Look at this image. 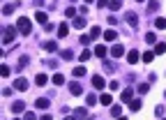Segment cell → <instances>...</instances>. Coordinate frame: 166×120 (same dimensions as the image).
<instances>
[{
	"label": "cell",
	"mask_w": 166,
	"mask_h": 120,
	"mask_svg": "<svg viewBox=\"0 0 166 120\" xmlns=\"http://www.w3.org/2000/svg\"><path fill=\"white\" fill-rule=\"evenodd\" d=\"M148 90H150V83H141V86H139V92L141 95H145Z\"/></svg>",
	"instance_id": "obj_31"
},
{
	"label": "cell",
	"mask_w": 166,
	"mask_h": 120,
	"mask_svg": "<svg viewBox=\"0 0 166 120\" xmlns=\"http://www.w3.org/2000/svg\"><path fill=\"white\" fill-rule=\"evenodd\" d=\"M42 46H44V51H49V53H53V51L58 49V44H56V42H44Z\"/></svg>",
	"instance_id": "obj_19"
},
{
	"label": "cell",
	"mask_w": 166,
	"mask_h": 120,
	"mask_svg": "<svg viewBox=\"0 0 166 120\" xmlns=\"http://www.w3.org/2000/svg\"><path fill=\"white\" fill-rule=\"evenodd\" d=\"M12 111L14 113H23L26 111V104H23V102H14V104H12Z\"/></svg>",
	"instance_id": "obj_14"
},
{
	"label": "cell",
	"mask_w": 166,
	"mask_h": 120,
	"mask_svg": "<svg viewBox=\"0 0 166 120\" xmlns=\"http://www.w3.org/2000/svg\"><path fill=\"white\" fill-rule=\"evenodd\" d=\"M14 88H16V90H28V81L19 76V79H14Z\"/></svg>",
	"instance_id": "obj_5"
},
{
	"label": "cell",
	"mask_w": 166,
	"mask_h": 120,
	"mask_svg": "<svg viewBox=\"0 0 166 120\" xmlns=\"http://www.w3.org/2000/svg\"><path fill=\"white\" fill-rule=\"evenodd\" d=\"M85 2H92V0H85Z\"/></svg>",
	"instance_id": "obj_48"
},
{
	"label": "cell",
	"mask_w": 166,
	"mask_h": 120,
	"mask_svg": "<svg viewBox=\"0 0 166 120\" xmlns=\"http://www.w3.org/2000/svg\"><path fill=\"white\" fill-rule=\"evenodd\" d=\"M42 120H53L51 116H42Z\"/></svg>",
	"instance_id": "obj_44"
},
{
	"label": "cell",
	"mask_w": 166,
	"mask_h": 120,
	"mask_svg": "<svg viewBox=\"0 0 166 120\" xmlns=\"http://www.w3.org/2000/svg\"><path fill=\"white\" fill-rule=\"evenodd\" d=\"M111 53H113V58H120L122 53H124V46H122V44H115L113 49H111Z\"/></svg>",
	"instance_id": "obj_12"
},
{
	"label": "cell",
	"mask_w": 166,
	"mask_h": 120,
	"mask_svg": "<svg viewBox=\"0 0 166 120\" xmlns=\"http://www.w3.org/2000/svg\"><path fill=\"white\" fill-rule=\"evenodd\" d=\"M65 120H79V118H74V116H69V118H65Z\"/></svg>",
	"instance_id": "obj_45"
},
{
	"label": "cell",
	"mask_w": 166,
	"mask_h": 120,
	"mask_svg": "<svg viewBox=\"0 0 166 120\" xmlns=\"http://www.w3.org/2000/svg\"><path fill=\"white\" fill-rule=\"evenodd\" d=\"M155 56H157L155 51H148V53H143V62H152V60H155Z\"/></svg>",
	"instance_id": "obj_23"
},
{
	"label": "cell",
	"mask_w": 166,
	"mask_h": 120,
	"mask_svg": "<svg viewBox=\"0 0 166 120\" xmlns=\"http://www.w3.org/2000/svg\"><path fill=\"white\" fill-rule=\"evenodd\" d=\"M14 120H21V118H14Z\"/></svg>",
	"instance_id": "obj_49"
},
{
	"label": "cell",
	"mask_w": 166,
	"mask_h": 120,
	"mask_svg": "<svg viewBox=\"0 0 166 120\" xmlns=\"http://www.w3.org/2000/svg\"><path fill=\"white\" fill-rule=\"evenodd\" d=\"M109 7L113 9V12H118V9L122 7V0H111V2H109Z\"/></svg>",
	"instance_id": "obj_22"
},
{
	"label": "cell",
	"mask_w": 166,
	"mask_h": 120,
	"mask_svg": "<svg viewBox=\"0 0 166 120\" xmlns=\"http://www.w3.org/2000/svg\"><path fill=\"white\" fill-rule=\"evenodd\" d=\"M104 69H106V72H113L115 67H113V65H111V62H104Z\"/></svg>",
	"instance_id": "obj_41"
},
{
	"label": "cell",
	"mask_w": 166,
	"mask_h": 120,
	"mask_svg": "<svg viewBox=\"0 0 166 120\" xmlns=\"http://www.w3.org/2000/svg\"><path fill=\"white\" fill-rule=\"evenodd\" d=\"M85 102H88V106H95V104H97V97H95V92H92V95H88V99H85Z\"/></svg>",
	"instance_id": "obj_32"
},
{
	"label": "cell",
	"mask_w": 166,
	"mask_h": 120,
	"mask_svg": "<svg viewBox=\"0 0 166 120\" xmlns=\"http://www.w3.org/2000/svg\"><path fill=\"white\" fill-rule=\"evenodd\" d=\"M65 14H67V16H74V14H76V7H67V9H65Z\"/></svg>",
	"instance_id": "obj_38"
},
{
	"label": "cell",
	"mask_w": 166,
	"mask_h": 120,
	"mask_svg": "<svg viewBox=\"0 0 166 120\" xmlns=\"http://www.w3.org/2000/svg\"><path fill=\"white\" fill-rule=\"evenodd\" d=\"M115 37H118L115 30H106V32H104V39H106V42H115Z\"/></svg>",
	"instance_id": "obj_18"
},
{
	"label": "cell",
	"mask_w": 166,
	"mask_h": 120,
	"mask_svg": "<svg viewBox=\"0 0 166 120\" xmlns=\"http://www.w3.org/2000/svg\"><path fill=\"white\" fill-rule=\"evenodd\" d=\"M74 76H85V67H83V65L74 67Z\"/></svg>",
	"instance_id": "obj_26"
},
{
	"label": "cell",
	"mask_w": 166,
	"mask_h": 120,
	"mask_svg": "<svg viewBox=\"0 0 166 120\" xmlns=\"http://www.w3.org/2000/svg\"><path fill=\"white\" fill-rule=\"evenodd\" d=\"M109 88H111V90H118V88H120V83H118V81H111Z\"/></svg>",
	"instance_id": "obj_40"
},
{
	"label": "cell",
	"mask_w": 166,
	"mask_h": 120,
	"mask_svg": "<svg viewBox=\"0 0 166 120\" xmlns=\"http://www.w3.org/2000/svg\"><path fill=\"white\" fill-rule=\"evenodd\" d=\"M136 2H143V0H136Z\"/></svg>",
	"instance_id": "obj_47"
},
{
	"label": "cell",
	"mask_w": 166,
	"mask_h": 120,
	"mask_svg": "<svg viewBox=\"0 0 166 120\" xmlns=\"http://www.w3.org/2000/svg\"><path fill=\"white\" fill-rule=\"evenodd\" d=\"M69 92H72V95H81V92H83L81 83H79V81H72V83H69Z\"/></svg>",
	"instance_id": "obj_4"
},
{
	"label": "cell",
	"mask_w": 166,
	"mask_h": 120,
	"mask_svg": "<svg viewBox=\"0 0 166 120\" xmlns=\"http://www.w3.org/2000/svg\"><path fill=\"white\" fill-rule=\"evenodd\" d=\"M72 26H74V28H79V30H81V28H85V19H81V16H76V19L72 21Z\"/></svg>",
	"instance_id": "obj_20"
},
{
	"label": "cell",
	"mask_w": 166,
	"mask_h": 120,
	"mask_svg": "<svg viewBox=\"0 0 166 120\" xmlns=\"http://www.w3.org/2000/svg\"><path fill=\"white\" fill-rule=\"evenodd\" d=\"M95 56H97V58H104V56H106V46H104V44H97V46H95Z\"/></svg>",
	"instance_id": "obj_15"
},
{
	"label": "cell",
	"mask_w": 166,
	"mask_h": 120,
	"mask_svg": "<svg viewBox=\"0 0 166 120\" xmlns=\"http://www.w3.org/2000/svg\"><path fill=\"white\" fill-rule=\"evenodd\" d=\"M145 42H148V44H155V42H157V35H155V32H148V35H145Z\"/></svg>",
	"instance_id": "obj_27"
},
{
	"label": "cell",
	"mask_w": 166,
	"mask_h": 120,
	"mask_svg": "<svg viewBox=\"0 0 166 120\" xmlns=\"http://www.w3.org/2000/svg\"><path fill=\"white\" fill-rule=\"evenodd\" d=\"M51 81H53V86H65V76H62V74H58V72L51 76Z\"/></svg>",
	"instance_id": "obj_10"
},
{
	"label": "cell",
	"mask_w": 166,
	"mask_h": 120,
	"mask_svg": "<svg viewBox=\"0 0 166 120\" xmlns=\"http://www.w3.org/2000/svg\"><path fill=\"white\" fill-rule=\"evenodd\" d=\"M127 62H129V65H134V62H139V51H134V49H132V51H129V53H127Z\"/></svg>",
	"instance_id": "obj_11"
},
{
	"label": "cell",
	"mask_w": 166,
	"mask_h": 120,
	"mask_svg": "<svg viewBox=\"0 0 166 120\" xmlns=\"http://www.w3.org/2000/svg\"><path fill=\"white\" fill-rule=\"evenodd\" d=\"M23 116H26V120H37V118H35V113H23Z\"/></svg>",
	"instance_id": "obj_43"
},
{
	"label": "cell",
	"mask_w": 166,
	"mask_h": 120,
	"mask_svg": "<svg viewBox=\"0 0 166 120\" xmlns=\"http://www.w3.org/2000/svg\"><path fill=\"white\" fill-rule=\"evenodd\" d=\"M35 19H37L39 23H49V21H46V12H39V9L35 12Z\"/></svg>",
	"instance_id": "obj_21"
},
{
	"label": "cell",
	"mask_w": 166,
	"mask_h": 120,
	"mask_svg": "<svg viewBox=\"0 0 166 120\" xmlns=\"http://www.w3.org/2000/svg\"><path fill=\"white\" fill-rule=\"evenodd\" d=\"M49 104H51V102L46 99V97H37V102H35V106H37V109H49Z\"/></svg>",
	"instance_id": "obj_9"
},
{
	"label": "cell",
	"mask_w": 166,
	"mask_h": 120,
	"mask_svg": "<svg viewBox=\"0 0 166 120\" xmlns=\"http://www.w3.org/2000/svg\"><path fill=\"white\" fill-rule=\"evenodd\" d=\"M14 37H16V30L12 28V26H9V28H5V39H2L5 44H12V42H14Z\"/></svg>",
	"instance_id": "obj_2"
},
{
	"label": "cell",
	"mask_w": 166,
	"mask_h": 120,
	"mask_svg": "<svg viewBox=\"0 0 166 120\" xmlns=\"http://www.w3.org/2000/svg\"><path fill=\"white\" fill-rule=\"evenodd\" d=\"M99 35H102V30H99L97 26H92V28H90V37H92V39H97Z\"/></svg>",
	"instance_id": "obj_25"
},
{
	"label": "cell",
	"mask_w": 166,
	"mask_h": 120,
	"mask_svg": "<svg viewBox=\"0 0 166 120\" xmlns=\"http://www.w3.org/2000/svg\"><path fill=\"white\" fill-rule=\"evenodd\" d=\"M118 120H127V118H118Z\"/></svg>",
	"instance_id": "obj_46"
},
{
	"label": "cell",
	"mask_w": 166,
	"mask_h": 120,
	"mask_svg": "<svg viewBox=\"0 0 166 120\" xmlns=\"http://www.w3.org/2000/svg\"><path fill=\"white\" fill-rule=\"evenodd\" d=\"M90 39H92V37H88V35H83V37H81L79 42H81V44H83V46H88V44H90Z\"/></svg>",
	"instance_id": "obj_35"
},
{
	"label": "cell",
	"mask_w": 166,
	"mask_h": 120,
	"mask_svg": "<svg viewBox=\"0 0 166 120\" xmlns=\"http://www.w3.org/2000/svg\"><path fill=\"white\" fill-rule=\"evenodd\" d=\"M14 7H16V5H14V2H9V5H5V7H2V14H5V16H9V14H12V12H14Z\"/></svg>",
	"instance_id": "obj_24"
},
{
	"label": "cell",
	"mask_w": 166,
	"mask_h": 120,
	"mask_svg": "<svg viewBox=\"0 0 166 120\" xmlns=\"http://www.w3.org/2000/svg\"><path fill=\"white\" fill-rule=\"evenodd\" d=\"M74 116H76V118H85V116H88V111H85V109H76Z\"/></svg>",
	"instance_id": "obj_33"
},
{
	"label": "cell",
	"mask_w": 166,
	"mask_h": 120,
	"mask_svg": "<svg viewBox=\"0 0 166 120\" xmlns=\"http://www.w3.org/2000/svg\"><path fill=\"white\" fill-rule=\"evenodd\" d=\"M92 86H95V90H102L106 86V81L102 79V76H92Z\"/></svg>",
	"instance_id": "obj_7"
},
{
	"label": "cell",
	"mask_w": 166,
	"mask_h": 120,
	"mask_svg": "<svg viewBox=\"0 0 166 120\" xmlns=\"http://www.w3.org/2000/svg\"><path fill=\"white\" fill-rule=\"evenodd\" d=\"M132 97H134V90L132 88H124L122 90V102H124V104H132Z\"/></svg>",
	"instance_id": "obj_3"
},
{
	"label": "cell",
	"mask_w": 166,
	"mask_h": 120,
	"mask_svg": "<svg viewBox=\"0 0 166 120\" xmlns=\"http://www.w3.org/2000/svg\"><path fill=\"white\" fill-rule=\"evenodd\" d=\"M120 111H122V106H111V113H113V116H120Z\"/></svg>",
	"instance_id": "obj_34"
},
{
	"label": "cell",
	"mask_w": 166,
	"mask_h": 120,
	"mask_svg": "<svg viewBox=\"0 0 166 120\" xmlns=\"http://www.w3.org/2000/svg\"><path fill=\"white\" fill-rule=\"evenodd\" d=\"M155 26H157L159 30H164V28H166V19H162V16H159V19L155 21Z\"/></svg>",
	"instance_id": "obj_30"
},
{
	"label": "cell",
	"mask_w": 166,
	"mask_h": 120,
	"mask_svg": "<svg viewBox=\"0 0 166 120\" xmlns=\"http://www.w3.org/2000/svg\"><path fill=\"white\" fill-rule=\"evenodd\" d=\"M62 58H65V60H72L74 53H72V51H62Z\"/></svg>",
	"instance_id": "obj_37"
},
{
	"label": "cell",
	"mask_w": 166,
	"mask_h": 120,
	"mask_svg": "<svg viewBox=\"0 0 166 120\" xmlns=\"http://www.w3.org/2000/svg\"><path fill=\"white\" fill-rule=\"evenodd\" d=\"M67 32H69V26L67 23H60L58 26V37H67Z\"/></svg>",
	"instance_id": "obj_13"
},
{
	"label": "cell",
	"mask_w": 166,
	"mask_h": 120,
	"mask_svg": "<svg viewBox=\"0 0 166 120\" xmlns=\"http://www.w3.org/2000/svg\"><path fill=\"white\" fill-rule=\"evenodd\" d=\"M97 2H99V5H97V7H106V5H109V2H111V0H97Z\"/></svg>",
	"instance_id": "obj_42"
},
{
	"label": "cell",
	"mask_w": 166,
	"mask_h": 120,
	"mask_svg": "<svg viewBox=\"0 0 166 120\" xmlns=\"http://www.w3.org/2000/svg\"><path fill=\"white\" fill-rule=\"evenodd\" d=\"M0 74H2V76H9V67H7V65H2V69H0Z\"/></svg>",
	"instance_id": "obj_39"
},
{
	"label": "cell",
	"mask_w": 166,
	"mask_h": 120,
	"mask_svg": "<svg viewBox=\"0 0 166 120\" xmlns=\"http://www.w3.org/2000/svg\"><path fill=\"white\" fill-rule=\"evenodd\" d=\"M124 19H127V23H129V26H132V28H136V26H139V16H136L134 12H129V14L124 16Z\"/></svg>",
	"instance_id": "obj_6"
},
{
	"label": "cell",
	"mask_w": 166,
	"mask_h": 120,
	"mask_svg": "<svg viewBox=\"0 0 166 120\" xmlns=\"http://www.w3.org/2000/svg\"><path fill=\"white\" fill-rule=\"evenodd\" d=\"M166 51V44L164 42H159V44H155V53H164Z\"/></svg>",
	"instance_id": "obj_29"
},
{
	"label": "cell",
	"mask_w": 166,
	"mask_h": 120,
	"mask_svg": "<svg viewBox=\"0 0 166 120\" xmlns=\"http://www.w3.org/2000/svg\"><path fill=\"white\" fill-rule=\"evenodd\" d=\"M46 81H49V76L42 74V72H39L37 76H35V86H46Z\"/></svg>",
	"instance_id": "obj_8"
},
{
	"label": "cell",
	"mask_w": 166,
	"mask_h": 120,
	"mask_svg": "<svg viewBox=\"0 0 166 120\" xmlns=\"http://www.w3.org/2000/svg\"><path fill=\"white\" fill-rule=\"evenodd\" d=\"M99 102H102V104H106V106H111V104H113V97H111V95H99Z\"/></svg>",
	"instance_id": "obj_17"
},
{
	"label": "cell",
	"mask_w": 166,
	"mask_h": 120,
	"mask_svg": "<svg viewBox=\"0 0 166 120\" xmlns=\"http://www.w3.org/2000/svg\"><path fill=\"white\" fill-rule=\"evenodd\" d=\"M129 109H132V111H139V109H141V99H132V104H129Z\"/></svg>",
	"instance_id": "obj_28"
},
{
	"label": "cell",
	"mask_w": 166,
	"mask_h": 120,
	"mask_svg": "<svg viewBox=\"0 0 166 120\" xmlns=\"http://www.w3.org/2000/svg\"><path fill=\"white\" fill-rule=\"evenodd\" d=\"M16 30H19L21 35H30V30H32V26H30V19L21 16V19L16 21Z\"/></svg>",
	"instance_id": "obj_1"
},
{
	"label": "cell",
	"mask_w": 166,
	"mask_h": 120,
	"mask_svg": "<svg viewBox=\"0 0 166 120\" xmlns=\"http://www.w3.org/2000/svg\"><path fill=\"white\" fill-rule=\"evenodd\" d=\"M157 9H159V2L157 0H150V2H148V14H155Z\"/></svg>",
	"instance_id": "obj_16"
},
{
	"label": "cell",
	"mask_w": 166,
	"mask_h": 120,
	"mask_svg": "<svg viewBox=\"0 0 166 120\" xmlns=\"http://www.w3.org/2000/svg\"><path fill=\"white\" fill-rule=\"evenodd\" d=\"M88 58H90V51H83V53H81V56H79V60H83V62H85V60H88Z\"/></svg>",
	"instance_id": "obj_36"
}]
</instances>
